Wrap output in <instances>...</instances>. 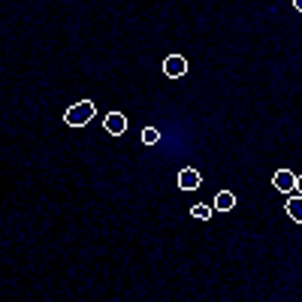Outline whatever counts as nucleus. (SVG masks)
I'll return each instance as SVG.
<instances>
[{"label": "nucleus", "instance_id": "f257e3e1", "mask_svg": "<svg viewBox=\"0 0 302 302\" xmlns=\"http://www.w3.org/2000/svg\"><path fill=\"white\" fill-rule=\"evenodd\" d=\"M94 115H97V106H94L91 100H82V103H76V106H70V109L64 112V121H66L70 127H85Z\"/></svg>", "mask_w": 302, "mask_h": 302}, {"label": "nucleus", "instance_id": "f03ea898", "mask_svg": "<svg viewBox=\"0 0 302 302\" xmlns=\"http://www.w3.org/2000/svg\"><path fill=\"white\" fill-rule=\"evenodd\" d=\"M164 72L170 76V79H182V76L188 72V60H184L182 54H170V58L164 60Z\"/></svg>", "mask_w": 302, "mask_h": 302}, {"label": "nucleus", "instance_id": "7ed1b4c3", "mask_svg": "<svg viewBox=\"0 0 302 302\" xmlns=\"http://www.w3.org/2000/svg\"><path fill=\"white\" fill-rule=\"evenodd\" d=\"M272 184H275L281 194H293V190H296V172H290V170H278V172L272 176Z\"/></svg>", "mask_w": 302, "mask_h": 302}, {"label": "nucleus", "instance_id": "20e7f679", "mask_svg": "<svg viewBox=\"0 0 302 302\" xmlns=\"http://www.w3.org/2000/svg\"><path fill=\"white\" fill-rule=\"evenodd\" d=\"M103 127H106L112 136H121V133L127 130V118H124L121 112H106V118H103Z\"/></svg>", "mask_w": 302, "mask_h": 302}, {"label": "nucleus", "instance_id": "39448f33", "mask_svg": "<svg viewBox=\"0 0 302 302\" xmlns=\"http://www.w3.org/2000/svg\"><path fill=\"white\" fill-rule=\"evenodd\" d=\"M200 184H202V176L196 170H182L178 172V188L182 190H196Z\"/></svg>", "mask_w": 302, "mask_h": 302}, {"label": "nucleus", "instance_id": "423d86ee", "mask_svg": "<svg viewBox=\"0 0 302 302\" xmlns=\"http://www.w3.org/2000/svg\"><path fill=\"white\" fill-rule=\"evenodd\" d=\"M236 206V194H230V190H220L218 196H214V208L218 212H230Z\"/></svg>", "mask_w": 302, "mask_h": 302}, {"label": "nucleus", "instance_id": "0eeeda50", "mask_svg": "<svg viewBox=\"0 0 302 302\" xmlns=\"http://www.w3.org/2000/svg\"><path fill=\"white\" fill-rule=\"evenodd\" d=\"M284 208H287V214H290L296 224H302V196H290Z\"/></svg>", "mask_w": 302, "mask_h": 302}, {"label": "nucleus", "instance_id": "6e6552de", "mask_svg": "<svg viewBox=\"0 0 302 302\" xmlns=\"http://www.w3.org/2000/svg\"><path fill=\"white\" fill-rule=\"evenodd\" d=\"M142 142H145V145H158V142H160V130H158V127H145V130H142Z\"/></svg>", "mask_w": 302, "mask_h": 302}, {"label": "nucleus", "instance_id": "1a4fd4ad", "mask_svg": "<svg viewBox=\"0 0 302 302\" xmlns=\"http://www.w3.org/2000/svg\"><path fill=\"white\" fill-rule=\"evenodd\" d=\"M190 218H200V220H208V218H212V206H202V202L190 206Z\"/></svg>", "mask_w": 302, "mask_h": 302}, {"label": "nucleus", "instance_id": "9d476101", "mask_svg": "<svg viewBox=\"0 0 302 302\" xmlns=\"http://www.w3.org/2000/svg\"><path fill=\"white\" fill-rule=\"evenodd\" d=\"M296 190L302 194V176H296Z\"/></svg>", "mask_w": 302, "mask_h": 302}, {"label": "nucleus", "instance_id": "9b49d317", "mask_svg": "<svg viewBox=\"0 0 302 302\" xmlns=\"http://www.w3.org/2000/svg\"><path fill=\"white\" fill-rule=\"evenodd\" d=\"M293 6H296V10H299V12H302V0H293Z\"/></svg>", "mask_w": 302, "mask_h": 302}]
</instances>
